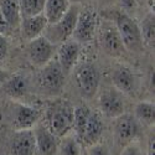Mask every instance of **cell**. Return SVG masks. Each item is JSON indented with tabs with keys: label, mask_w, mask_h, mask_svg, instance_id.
I'll return each instance as SVG.
<instances>
[{
	"label": "cell",
	"mask_w": 155,
	"mask_h": 155,
	"mask_svg": "<svg viewBox=\"0 0 155 155\" xmlns=\"http://www.w3.org/2000/svg\"><path fill=\"white\" fill-rule=\"evenodd\" d=\"M141 130V124L134 117V114L123 113L119 117L114 118L113 123V135L117 143L120 145H127L134 141Z\"/></svg>",
	"instance_id": "cell-8"
},
{
	"label": "cell",
	"mask_w": 155,
	"mask_h": 155,
	"mask_svg": "<svg viewBox=\"0 0 155 155\" xmlns=\"http://www.w3.org/2000/svg\"><path fill=\"white\" fill-rule=\"evenodd\" d=\"M80 54H81V45L72 40V38L57 46L56 60L58 61L64 74H68L76 67L80 58Z\"/></svg>",
	"instance_id": "cell-12"
},
{
	"label": "cell",
	"mask_w": 155,
	"mask_h": 155,
	"mask_svg": "<svg viewBox=\"0 0 155 155\" xmlns=\"http://www.w3.org/2000/svg\"><path fill=\"white\" fill-rule=\"evenodd\" d=\"M74 107L66 101L55 102L47 110V128L58 139L72 132Z\"/></svg>",
	"instance_id": "cell-2"
},
{
	"label": "cell",
	"mask_w": 155,
	"mask_h": 155,
	"mask_svg": "<svg viewBox=\"0 0 155 155\" xmlns=\"http://www.w3.org/2000/svg\"><path fill=\"white\" fill-rule=\"evenodd\" d=\"M34 137L36 149L40 155H57L60 139L50 130L47 125L37 123L34 128Z\"/></svg>",
	"instance_id": "cell-13"
},
{
	"label": "cell",
	"mask_w": 155,
	"mask_h": 155,
	"mask_svg": "<svg viewBox=\"0 0 155 155\" xmlns=\"http://www.w3.org/2000/svg\"><path fill=\"white\" fill-rule=\"evenodd\" d=\"M71 5L68 0H46L42 14L48 24H55L66 15Z\"/></svg>",
	"instance_id": "cell-19"
},
{
	"label": "cell",
	"mask_w": 155,
	"mask_h": 155,
	"mask_svg": "<svg viewBox=\"0 0 155 155\" xmlns=\"http://www.w3.org/2000/svg\"><path fill=\"white\" fill-rule=\"evenodd\" d=\"M119 155H147V153L141 148V145L134 140L132 143L124 145Z\"/></svg>",
	"instance_id": "cell-26"
},
{
	"label": "cell",
	"mask_w": 155,
	"mask_h": 155,
	"mask_svg": "<svg viewBox=\"0 0 155 155\" xmlns=\"http://www.w3.org/2000/svg\"><path fill=\"white\" fill-rule=\"evenodd\" d=\"M112 84L124 96H134L138 87V80L130 68L124 64H119L112 72Z\"/></svg>",
	"instance_id": "cell-14"
},
{
	"label": "cell",
	"mask_w": 155,
	"mask_h": 155,
	"mask_svg": "<svg viewBox=\"0 0 155 155\" xmlns=\"http://www.w3.org/2000/svg\"><path fill=\"white\" fill-rule=\"evenodd\" d=\"M57 155H82V144L72 132L60 138Z\"/></svg>",
	"instance_id": "cell-22"
},
{
	"label": "cell",
	"mask_w": 155,
	"mask_h": 155,
	"mask_svg": "<svg viewBox=\"0 0 155 155\" xmlns=\"http://www.w3.org/2000/svg\"><path fill=\"white\" fill-rule=\"evenodd\" d=\"M11 155H36V143L32 129L16 130L10 141Z\"/></svg>",
	"instance_id": "cell-15"
},
{
	"label": "cell",
	"mask_w": 155,
	"mask_h": 155,
	"mask_svg": "<svg viewBox=\"0 0 155 155\" xmlns=\"http://www.w3.org/2000/svg\"><path fill=\"white\" fill-rule=\"evenodd\" d=\"M99 45L112 57H123L127 51L114 22H104L102 25L99 30Z\"/></svg>",
	"instance_id": "cell-10"
},
{
	"label": "cell",
	"mask_w": 155,
	"mask_h": 155,
	"mask_svg": "<svg viewBox=\"0 0 155 155\" xmlns=\"http://www.w3.org/2000/svg\"><path fill=\"white\" fill-rule=\"evenodd\" d=\"M64 80L66 74L55 57L42 66L37 74L38 87L48 96H58L64 87Z\"/></svg>",
	"instance_id": "cell-4"
},
{
	"label": "cell",
	"mask_w": 155,
	"mask_h": 155,
	"mask_svg": "<svg viewBox=\"0 0 155 155\" xmlns=\"http://www.w3.org/2000/svg\"><path fill=\"white\" fill-rule=\"evenodd\" d=\"M154 143H155V140H154V137L150 138L149 140V144H148V149H147V155H154Z\"/></svg>",
	"instance_id": "cell-31"
},
{
	"label": "cell",
	"mask_w": 155,
	"mask_h": 155,
	"mask_svg": "<svg viewBox=\"0 0 155 155\" xmlns=\"http://www.w3.org/2000/svg\"><path fill=\"white\" fill-rule=\"evenodd\" d=\"M134 117L141 125L151 127L155 122V106L154 102L140 101L134 107Z\"/></svg>",
	"instance_id": "cell-21"
},
{
	"label": "cell",
	"mask_w": 155,
	"mask_h": 155,
	"mask_svg": "<svg viewBox=\"0 0 155 155\" xmlns=\"http://www.w3.org/2000/svg\"><path fill=\"white\" fill-rule=\"evenodd\" d=\"M47 20L44 14H38L34 16H25L21 18L20 21V32L24 40L30 41L32 38L41 36L47 26Z\"/></svg>",
	"instance_id": "cell-17"
},
{
	"label": "cell",
	"mask_w": 155,
	"mask_h": 155,
	"mask_svg": "<svg viewBox=\"0 0 155 155\" xmlns=\"http://www.w3.org/2000/svg\"><path fill=\"white\" fill-rule=\"evenodd\" d=\"M74 83L83 98H93L101 86V74L93 63L84 62L76 67Z\"/></svg>",
	"instance_id": "cell-5"
},
{
	"label": "cell",
	"mask_w": 155,
	"mask_h": 155,
	"mask_svg": "<svg viewBox=\"0 0 155 155\" xmlns=\"http://www.w3.org/2000/svg\"><path fill=\"white\" fill-rule=\"evenodd\" d=\"M56 51L57 46L47 40L44 35L28 41L26 45L28 60L34 67L37 68H41L52 60L56 56Z\"/></svg>",
	"instance_id": "cell-7"
},
{
	"label": "cell",
	"mask_w": 155,
	"mask_h": 155,
	"mask_svg": "<svg viewBox=\"0 0 155 155\" xmlns=\"http://www.w3.org/2000/svg\"><path fill=\"white\" fill-rule=\"evenodd\" d=\"M98 29V15L92 8L80 9L78 18H77L74 30L72 32V40L84 45L91 42Z\"/></svg>",
	"instance_id": "cell-6"
},
{
	"label": "cell",
	"mask_w": 155,
	"mask_h": 155,
	"mask_svg": "<svg viewBox=\"0 0 155 155\" xmlns=\"http://www.w3.org/2000/svg\"><path fill=\"white\" fill-rule=\"evenodd\" d=\"M21 18L42 14L46 0H19Z\"/></svg>",
	"instance_id": "cell-25"
},
{
	"label": "cell",
	"mask_w": 155,
	"mask_h": 155,
	"mask_svg": "<svg viewBox=\"0 0 155 155\" xmlns=\"http://www.w3.org/2000/svg\"><path fill=\"white\" fill-rule=\"evenodd\" d=\"M68 2H70L71 4H80V3L83 2V0H68Z\"/></svg>",
	"instance_id": "cell-33"
},
{
	"label": "cell",
	"mask_w": 155,
	"mask_h": 155,
	"mask_svg": "<svg viewBox=\"0 0 155 155\" xmlns=\"http://www.w3.org/2000/svg\"><path fill=\"white\" fill-rule=\"evenodd\" d=\"M103 133H104V120L102 114L99 112H91L80 141L86 147L99 143Z\"/></svg>",
	"instance_id": "cell-16"
},
{
	"label": "cell",
	"mask_w": 155,
	"mask_h": 155,
	"mask_svg": "<svg viewBox=\"0 0 155 155\" xmlns=\"http://www.w3.org/2000/svg\"><path fill=\"white\" fill-rule=\"evenodd\" d=\"M141 38H143L144 46H148L149 48H154L155 44V18L154 12H149L148 15L143 19L141 24L139 25Z\"/></svg>",
	"instance_id": "cell-23"
},
{
	"label": "cell",
	"mask_w": 155,
	"mask_h": 155,
	"mask_svg": "<svg viewBox=\"0 0 155 155\" xmlns=\"http://www.w3.org/2000/svg\"><path fill=\"white\" fill-rule=\"evenodd\" d=\"M4 88V92L11 99H21L29 92V81L28 78L21 73H16L9 76L5 83L2 86Z\"/></svg>",
	"instance_id": "cell-18"
},
{
	"label": "cell",
	"mask_w": 155,
	"mask_h": 155,
	"mask_svg": "<svg viewBox=\"0 0 155 155\" xmlns=\"http://www.w3.org/2000/svg\"><path fill=\"white\" fill-rule=\"evenodd\" d=\"M40 110L24 104V103L16 102L14 103V108H12V128L15 132L32 129L40 122Z\"/></svg>",
	"instance_id": "cell-11"
},
{
	"label": "cell",
	"mask_w": 155,
	"mask_h": 155,
	"mask_svg": "<svg viewBox=\"0 0 155 155\" xmlns=\"http://www.w3.org/2000/svg\"><path fill=\"white\" fill-rule=\"evenodd\" d=\"M99 113L107 118L114 119L120 114L125 113V99L124 94L113 86L104 88L98 97Z\"/></svg>",
	"instance_id": "cell-9"
},
{
	"label": "cell",
	"mask_w": 155,
	"mask_h": 155,
	"mask_svg": "<svg viewBox=\"0 0 155 155\" xmlns=\"http://www.w3.org/2000/svg\"><path fill=\"white\" fill-rule=\"evenodd\" d=\"M114 25L117 28L123 45L127 51L132 54H140L144 50L139 24L124 11H117L114 14Z\"/></svg>",
	"instance_id": "cell-1"
},
{
	"label": "cell",
	"mask_w": 155,
	"mask_h": 155,
	"mask_svg": "<svg viewBox=\"0 0 155 155\" xmlns=\"http://www.w3.org/2000/svg\"><path fill=\"white\" fill-rule=\"evenodd\" d=\"M86 155H110V151L106 144H103L99 141V143L88 145Z\"/></svg>",
	"instance_id": "cell-27"
},
{
	"label": "cell",
	"mask_w": 155,
	"mask_h": 155,
	"mask_svg": "<svg viewBox=\"0 0 155 155\" xmlns=\"http://www.w3.org/2000/svg\"><path fill=\"white\" fill-rule=\"evenodd\" d=\"M91 109H89L86 104H80L74 107L73 110V127H72V133L78 138V140L82 137V133L84 130L86 123L88 120V117L91 114Z\"/></svg>",
	"instance_id": "cell-24"
},
{
	"label": "cell",
	"mask_w": 155,
	"mask_h": 155,
	"mask_svg": "<svg viewBox=\"0 0 155 155\" xmlns=\"http://www.w3.org/2000/svg\"><path fill=\"white\" fill-rule=\"evenodd\" d=\"M119 3L122 9H124V12H127V14L128 11H132L137 8V0H119Z\"/></svg>",
	"instance_id": "cell-30"
},
{
	"label": "cell",
	"mask_w": 155,
	"mask_h": 155,
	"mask_svg": "<svg viewBox=\"0 0 155 155\" xmlns=\"http://www.w3.org/2000/svg\"><path fill=\"white\" fill-rule=\"evenodd\" d=\"M0 11L3 12L11 29L20 26L21 11L19 0H0Z\"/></svg>",
	"instance_id": "cell-20"
},
{
	"label": "cell",
	"mask_w": 155,
	"mask_h": 155,
	"mask_svg": "<svg viewBox=\"0 0 155 155\" xmlns=\"http://www.w3.org/2000/svg\"><path fill=\"white\" fill-rule=\"evenodd\" d=\"M80 9L81 8L78 6V4H72L68 11L66 12V15L61 20H58L55 24H47L42 35L56 46L70 40L74 30V25H76L77 18H78Z\"/></svg>",
	"instance_id": "cell-3"
},
{
	"label": "cell",
	"mask_w": 155,
	"mask_h": 155,
	"mask_svg": "<svg viewBox=\"0 0 155 155\" xmlns=\"http://www.w3.org/2000/svg\"><path fill=\"white\" fill-rule=\"evenodd\" d=\"M10 51V44L5 35H0V64H2L9 55Z\"/></svg>",
	"instance_id": "cell-28"
},
{
	"label": "cell",
	"mask_w": 155,
	"mask_h": 155,
	"mask_svg": "<svg viewBox=\"0 0 155 155\" xmlns=\"http://www.w3.org/2000/svg\"><path fill=\"white\" fill-rule=\"evenodd\" d=\"M10 30H11V28H10L9 22H8L6 19L4 18L3 12L0 11V35H5V36H6Z\"/></svg>",
	"instance_id": "cell-29"
},
{
	"label": "cell",
	"mask_w": 155,
	"mask_h": 155,
	"mask_svg": "<svg viewBox=\"0 0 155 155\" xmlns=\"http://www.w3.org/2000/svg\"><path fill=\"white\" fill-rule=\"evenodd\" d=\"M8 77H9V74H8L2 67H0V87H2V86L5 83V81L8 80Z\"/></svg>",
	"instance_id": "cell-32"
}]
</instances>
